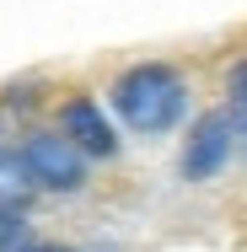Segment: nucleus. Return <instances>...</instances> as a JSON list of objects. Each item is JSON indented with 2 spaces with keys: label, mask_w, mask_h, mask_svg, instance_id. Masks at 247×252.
Returning a JSON list of instances; mask_svg holds the SVG:
<instances>
[{
  "label": "nucleus",
  "mask_w": 247,
  "mask_h": 252,
  "mask_svg": "<svg viewBox=\"0 0 247 252\" xmlns=\"http://www.w3.org/2000/svg\"><path fill=\"white\" fill-rule=\"evenodd\" d=\"M27 247V225L16 209H0V252H22Z\"/></svg>",
  "instance_id": "nucleus-5"
},
{
  "label": "nucleus",
  "mask_w": 247,
  "mask_h": 252,
  "mask_svg": "<svg viewBox=\"0 0 247 252\" xmlns=\"http://www.w3.org/2000/svg\"><path fill=\"white\" fill-rule=\"evenodd\" d=\"M59 129H65V140H70L81 156H113V151H118V140H113V124L102 118V107H97L92 97H70V102H65V113H59Z\"/></svg>",
  "instance_id": "nucleus-3"
},
{
  "label": "nucleus",
  "mask_w": 247,
  "mask_h": 252,
  "mask_svg": "<svg viewBox=\"0 0 247 252\" xmlns=\"http://www.w3.org/2000/svg\"><path fill=\"white\" fill-rule=\"evenodd\" d=\"M22 172H27L38 188L70 193V188H81V177H86V156L75 151L65 134H33V140L22 145Z\"/></svg>",
  "instance_id": "nucleus-2"
},
{
  "label": "nucleus",
  "mask_w": 247,
  "mask_h": 252,
  "mask_svg": "<svg viewBox=\"0 0 247 252\" xmlns=\"http://www.w3.org/2000/svg\"><path fill=\"white\" fill-rule=\"evenodd\" d=\"M188 86L172 64H135L113 81V113L135 129V134H161L183 118Z\"/></svg>",
  "instance_id": "nucleus-1"
},
{
  "label": "nucleus",
  "mask_w": 247,
  "mask_h": 252,
  "mask_svg": "<svg viewBox=\"0 0 247 252\" xmlns=\"http://www.w3.org/2000/svg\"><path fill=\"white\" fill-rule=\"evenodd\" d=\"M22 252H65V247H22Z\"/></svg>",
  "instance_id": "nucleus-6"
},
{
  "label": "nucleus",
  "mask_w": 247,
  "mask_h": 252,
  "mask_svg": "<svg viewBox=\"0 0 247 252\" xmlns=\"http://www.w3.org/2000/svg\"><path fill=\"white\" fill-rule=\"evenodd\" d=\"M226 156H231V124H226V113H204L194 124V134H188V145H183V172L188 177H215L226 166Z\"/></svg>",
  "instance_id": "nucleus-4"
}]
</instances>
